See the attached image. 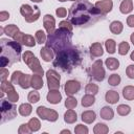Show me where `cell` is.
Returning <instances> with one entry per match:
<instances>
[{
	"label": "cell",
	"mask_w": 134,
	"mask_h": 134,
	"mask_svg": "<svg viewBox=\"0 0 134 134\" xmlns=\"http://www.w3.org/2000/svg\"><path fill=\"white\" fill-rule=\"evenodd\" d=\"M104 14H102L95 5L88 0H76L68 12L69 21L75 26H88L97 22Z\"/></svg>",
	"instance_id": "1"
},
{
	"label": "cell",
	"mask_w": 134,
	"mask_h": 134,
	"mask_svg": "<svg viewBox=\"0 0 134 134\" xmlns=\"http://www.w3.org/2000/svg\"><path fill=\"white\" fill-rule=\"evenodd\" d=\"M21 45L17 41H10L8 39L0 40V63L1 67L10 66L12 64L20 61Z\"/></svg>",
	"instance_id": "2"
},
{
	"label": "cell",
	"mask_w": 134,
	"mask_h": 134,
	"mask_svg": "<svg viewBox=\"0 0 134 134\" xmlns=\"http://www.w3.org/2000/svg\"><path fill=\"white\" fill-rule=\"evenodd\" d=\"M81 62L82 58L80 52L72 47H68L57 52V57L53 61V66L59 67L63 71L70 72L74 67L79 66Z\"/></svg>",
	"instance_id": "3"
},
{
	"label": "cell",
	"mask_w": 134,
	"mask_h": 134,
	"mask_svg": "<svg viewBox=\"0 0 134 134\" xmlns=\"http://www.w3.org/2000/svg\"><path fill=\"white\" fill-rule=\"evenodd\" d=\"M71 34L65 28L59 27V29L54 30L52 34L48 35V39L46 41V46L50 47L52 50L59 52L63 49L71 47Z\"/></svg>",
	"instance_id": "4"
},
{
	"label": "cell",
	"mask_w": 134,
	"mask_h": 134,
	"mask_svg": "<svg viewBox=\"0 0 134 134\" xmlns=\"http://www.w3.org/2000/svg\"><path fill=\"white\" fill-rule=\"evenodd\" d=\"M22 59H23L24 63L30 68V70L34 71V73L40 74V75L44 74V70H43L39 60L34 55V53L31 51H25L22 55Z\"/></svg>",
	"instance_id": "5"
},
{
	"label": "cell",
	"mask_w": 134,
	"mask_h": 134,
	"mask_svg": "<svg viewBox=\"0 0 134 134\" xmlns=\"http://www.w3.org/2000/svg\"><path fill=\"white\" fill-rule=\"evenodd\" d=\"M20 13L24 17L25 21L28 23H32V22L37 21L40 18V14H41L40 9L37 6L32 7L28 4H22L20 7Z\"/></svg>",
	"instance_id": "6"
},
{
	"label": "cell",
	"mask_w": 134,
	"mask_h": 134,
	"mask_svg": "<svg viewBox=\"0 0 134 134\" xmlns=\"http://www.w3.org/2000/svg\"><path fill=\"white\" fill-rule=\"evenodd\" d=\"M0 111H1V124L5 122L6 120H10L14 117H16L17 115V110L16 107L9 103V100H4L2 99L1 102V107H0Z\"/></svg>",
	"instance_id": "7"
},
{
	"label": "cell",
	"mask_w": 134,
	"mask_h": 134,
	"mask_svg": "<svg viewBox=\"0 0 134 134\" xmlns=\"http://www.w3.org/2000/svg\"><path fill=\"white\" fill-rule=\"evenodd\" d=\"M37 114L40 118L48 120V121H55L59 117V114L53 109H48L44 106H40L37 108Z\"/></svg>",
	"instance_id": "8"
},
{
	"label": "cell",
	"mask_w": 134,
	"mask_h": 134,
	"mask_svg": "<svg viewBox=\"0 0 134 134\" xmlns=\"http://www.w3.org/2000/svg\"><path fill=\"white\" fill-rule=\"evenodd\" d=\"M46 77H47V85H48L49 90H59L60 89L61 76L59 75V73L55 70L49 69L46 72Z\"/></svg>",
	"instance_id": "9"
},
{
	"label": "cell",
	"mask_w": 134,
	"mask_h": 134,
	"mask_svg": "<svg viewBox=\"0 0 134 134\" xmlns=\"http://www.w3.org/2000/svg\"><path fill=\"white\" fill-rule=\"evenodd\" d=\"M91 76L96 81H103L105 79V69L103 67L102 60H96L91 66Z\"/></svg>",
	"instance_id": "10"
},
{
	"label": "cell",
	"mask_w": 134,
	"mask_h": 134,
	"mask_svg": "<svg viewBox=\"0 0 134 134\" xmlns=\"http://www.w3.org/2000/svg\"><path fill=\"white\" fill-rule=\"evenodd\" d=\"M14 40L25 45V46H28V47H34L36 45V38H34L32 36L30 35H26V34H23L21 31H19L15 37H14Z\"/></svg>",
	"instance_id": "11"
},
{
	"label": "cell",
	"mask_w": 134,
	"mask_h": 134,
	"mask_svg": "<svg viewBox=\"0 0 134 134\" xmlns=\"http://www.w3.org/2000/svg\"><path fill=\"white\" fill-rule=\"evenodd\" d=\"M81 89V84L75 80H69L65 83L64 90L67 95H73Z\"/></svg>",
	"instance_id": "12"
},
{
	"label": "cell",
	"mask_w": 134,
	"mask_h": 134,
	"mask_svg": "<svg viewBox=\"0 0 134 134\" xmlns=\"http://www.w3.org/2000/svg\"><path fill=\"white\" fill-rule=\"evenodd\" d=\"M94 5L104 15L110 13L112 10V8H113V2H112V0H100V1H97Z\"/></svg>",
	"instance_id": "13"
},
{
	"label": "cell",
	"mask_w": 134,
	"mask_h": 134,
	"mask_svg": "<svg viewBox=\"0 0 134 134\" xmlns=\"http://www.w3.org/2000/svg\"><path fill=\"white\" fill-rule=\"evenodd\" d=\"M43 24L48 35L52 34L55 30V20L51 15H45L43 17Z\"/></svg>",
	"instance_id": "14"
},
{
	"label": "cell",
	"mask_w": 134,
	"mask_h": 134,
	"mask_svg": "<svg viewBox=\"0 0 134 134\" xmlns=\"http://www.w3.org/2000/svg\"><path fill=\"white\" fill-rule=\"evenodd\" d=\"M47 100L50 103V104H59L62 99V94L60 93L59 90H49V92L47 93V96H46Z\"/></svg>",
	"instance_id": "15"
},
{
	"label": "cell",
	"mask_w": 134,
	"mask_h": 134,
	"mask_svg": "<svg viewBox=\"0 0 134 134\" xmlns=\"http://www.w3.org/2000/svg\"><path fill=\"white\" fill-rule=\"evenodd\" d=\"M40 54H41L42 59H43L45 62H50V61H52L53 58H54V52H53V50H52L50 47H48V46H44V47L41 49Z\"/></svg>",
	"instance_id": "16"
},
{
	"label": "cell",
	"mask_w": 134,
	"mask_h": 134,
	"mask_svg": "<svg viewBox=\"0 0 134 134\" xmlns=\"http://www.w3.org/2000/svg\"><path fill=\"white\" fill-rule=\"evenodd\" d=\"M103 53H104V50H103V46L100 43L95 42L90 46V54L92 57L98 58V57H102Z\"/></svg>",
	"instance_id": "17"
},
{
	"label": "cell",
	"mask_w": 134,
	"mask_h": 134,
	"mask_svg": "<svg viewBox=\"0 0 134 134\" xmlns=\"http://www.w3.org/2000/svg\"><path fill=\"white\" fill-rule=\"evenodd\" d=\"M99 115H100V117H102L103 119L110 120V119H112L113 116H114V111H113V109H112L111 107L105 106V107H103V108L100 109Z\"/></svg>",
	"instance_id": "18"
},
{
	"label": "cell",
	"mask_w": 134,
	"mask_h": 134,
	"mask_svg": "<svg viewBox=\"0 0 134 134\" xmlns=\"http://www.w3.org/2000/svg\"><path fill=\"white\" fill-rule=\"evenodd\" d=\"M105 99L109 104H116L119 99V94H118V92H116L114 90H109L106 92Z\"/></svg>",
	"instance_id": "19"
},
{
	"label": "cell",
	"mask_w": 134,
	"mask_h": 134,
	"mask_svg": "<svg viewBox=\"0 0 134 134\" xmlns=\"http://www.w3.org/2000/svg\"><path fill=\"white\" fill-rule=\"evenodd\" d=\"M119 10L121 14H129L133 10V1L132 0H124L119 5Z\"/></svg>",
	"instance_id": "20"
},
{
	"label": "cell",
	"mask_w": 134,
	"mask_h": 134,
	"mask_svg": "<svg viewBox=\"0 0 134 134\" xmlns=\"http://www.w3.org/2000/svg\"><path fill=\"white\" fill-rule=\"evenodd\" d=\"M31 87L36 90H39L43 87V79L40 74H34L31 75Z\"/></svg>",
	"instance_id": "21"
},
{
	"label": "cell",
	"mask_w": 134,
	"mask_h": 134,
	"mask_svg": "<svg viewBox=\"0 0 134 134\" xmlns=\"http://www.w3.org/2000/svg\"><path fill=\"white\" fill-rule=\"evenodd\" d=\"M96 118V115H95V112L94 111H91V110H88V111H85L82 113V120L86 124H91L95 120Z\"/></svg>",
	"instance_id": "22"
},
{
	"label": "cell",
	"mask_w": 134,
	"mask_h": 134,
	"mask_svg": "<svg viewBox=\"0 0 134 134\" xmlns=\"http://www.w3.org/2000/svg\"><path fill=\"white\" fill-rule=\"evenodd\" d=\"M3 32H4L6 36H8V37L14 38V37L19 32V28H18V26L15 25V24H9V25H6V26L3 28Z\"/></svg>",
	"instance_id": "23"
},
{
	"label": "cell",
	"mask_w": 134,
	"mask_h": 134,
	"mask_svg": "<svg viewBox=\"0 0 134 134\" xmlns=\"http://www.w3.org/2000/svg\"><path fill=\"white\" fill-rule=\"evenodd\" d=\"M77 119V115H76V112H74L72 109H69L65 112L64 114V120L67 122V124H73L75 122Z\"/></svg>",
	"instance_id": "24"
},
{
	"label": "cell",
	"mask_w": 134,
	"mask_h": 134,
	"mask_svg": "<svg viewBox=\"0 0 134 134\" xmlns=\"http://www.w3.org/2000/svg\"><path fill=\"white\" fill-rule=\"evenodd\" d=\"M19 85L21 88L23 89H27L31 86V75L29 74H22L21 79H20V82H19Z\"/></svg>",
	"instance_id": "25"
},
{
	"label": "cell",
	"mask_w": 134,
	"mask_h": 134,
	"mask_svg": "<svg viewBox=\"0 0 134 134\" xmlns=\"http://www.w3.org/2000/svg\"><path fill=\"white\" fill-rule=\"evenodd\" d=\"M124 29V25L120 21H113L110 24V30L114 35H119Z\"/></svg>",
	"instance_id": "26"
},
{
	"label": "cell",
	"mask_w": 134,
	"mask_h": 134,
	"mask_svg": "<svg viewBox=\"0 0 134 134\" xmlns=\"http://www.w3.org/2000/svg\"><path fill=\"white\" fill-rule=\"evenodd\" d=\"M122 96L128 100L134 99V86H126L122 89Z\"/></svg>",
	"instance_id": "27"
},
{
	"label": "cell",
	"mask_w": 134,
	"mask_h": 134,
	"mask_svg": "<svg viewBox=\"0 0 134 134\" xmlns=\"http://www.w3.org/2000/svg\"><path fill=\"white\" fill-rule=\"evenodd\" d=\"M105 64L109 70H116L119 67V61L115 58H108L106 60Z\"/></svg>",
	"instance_id": "28"
},
{
	"label": "cell",
	"mask_w": 134,
	"mask_h": 134,
	"mask_svg": "<svg viewBox=\"0 0 134 134\" xmlns=\"http://www.w3.org/2000/svg\"><path fill=\"white\" fill-rule=\"evenodd\" d=\"M32 111V107L30 104H27V103H24V104H21L19 106V113L22 115V116H28Z\"/></svg>",
	"instance_id": "29"
},
{
	"label": "cell",
	"mask_w": 134,
	"mask_h": 134,
	"mask_svg": "<svg viewBox=\"0 0 134 134\" xmlns=\"http://www.w3.org/2000/svg\"><path fill=\"white\" fill-rule=\"evenodd\" d=\"M94 102H95V97H94L93 94H88V93H86V94L82 97V105H83L84 107H90V106H92V105L94 104Z\"/></svg>",
	"instance_id": "30"
},
{
	"label": "cell",
	"mask_w": 134,
	"mask_h": 134,
	"mask_svg": "<svg viewBox=\"0 0 134 134\" xmlns=\"http://www.w3.org/2000/svg\"><path fill=\"white\" fill-rule=\"evenodd\" d=\"M93 132L95 134H107L109 132V128L105 125V124H102V122H98L94 126L93 128Z\"/></svg>",
	"instance_id": "31"
},
{
	"label": "cell",
	"mask_w": 134,
	"mask_h": 134,
	"mask_svg": "<svg viewBox=\"0 0 134 134\" xmlns=\"http://www.w3.org/2000/svg\"><path fill=\"white\" fill-rule=\"evenodd\" d=\"M105 47L107 52L109 53H114L115 52V47H116V42L113 39H108L105 42Z\"/></svg>",
	"instance_id": "32"
},
{
	"label": "cell",
	"mask_w": 134,
	"mask_h": 134,
	"mask_svg": "<svg viewBox=\"0 0 134 134\" xmlns=\"http://www.w3.org/2000/svg\"><path fill=\"white\" fill-rule=\"evenodd\" d=\"M14 89H15V88H14V84H13L12 82H8L7 80L1 82V91H2V92H4V93L7 94L9 91H12V90H14Z\"/></svg>",
	"instance_id": "33"
},
{
	"label": "cell",
	"mask_w": 134,
	"mask_h": 134,
	"mask_svg": "<svg viewBox=\"0 0 134 134\" xmlns=\"http://www.w3.org/2000/svg\"><path fill=\"white\" fill-rule=\"evenodd\" d=\"M28 126H29V128L31 129L32 132H37V131H39L40 128H41V124H40L39 119H38V118H35V117L29 119Z\"/></svg>",
	"instance_id": "34"
},
{
	"label": "cell",
	"mask_w": 134,
	"mask_h": 134,
	"mask_svg": "<svg viewBox=\"0 0 134 134\" xmlns=\"http://www.w3.org/2000/svg\"><path fill=\"white\" fill-rule=\"evenodd\" d=\"M76 105H77L76 98H74L72 95H68V97L65 100V107L67 109H73L76 107Z\"/></svg>",
	"instance_id": "35"
},
{
	"label": "cell",
	"mask_w": 134,
	"mask_h": 134,
	"mask_svg": "<svg viewBox=\"0 0 134 134\" xmlns=\"http://www.w3.org/2000/svg\"><path fill=\"white\" fill-rule=\"evenodd\" d=\"M85 91H86V93H88V94H93V95H95V94L98 92V86H97L96 84H94V83H89V84H87V86H86V88H85Z\"/></svg>",
	"instance_id": "36"
},
{
	"label": "cell",
	"mask_w": 134,
	"mask_h": 134,
	"mask_svg": "<svg viewBox=\"0 0 134 134\" xmlns=\"http://www.w3.org/2000/svg\"><path fill=\"white\" fill-rule=\"evenodd\" d=\"M27 99H28V100H29V103H31V104L38 103V102L40 100V94H39V92H38L36 89H35V90H32V91H30V92L28 93Z\"/></svg>",
	"instance_id": "37"
},
{
	"label": "cell",
	"mask_w": 134,
	"mask_h": 134,
	"mask_svg": "<svg viewBox=\"0 0 134 134\" xmlns=\"http://www.w3.org/2000/svg\"><path fill=\"white\" fill-rule=\"evenodd\" d=\"M35 38H36V41L39 43V44H44L46 43V35L43 30H37L36 31V35H35Z\"/></svg>",
	"instance_id": "38"
},
{
	"label": "cell",
	"mask_w": 134,
	"mask_h": 134,
	"mask_svg": "<svg viewBox=\"0 0 134 134\" xmlns=\"http://www.w3.org/2000/svg\"><path fill=\"white\" fill-rule=\"evenodd\" d=\"M129 50H130V45L127 42L124 41V42L119 43V45H118V53L120 55H126Z\"/></svg>",
	"instance_id": "39"
},
{
	"label": "cell",
	"mask_w": 134,
	"mask_h": 134,
	"mask_svg": "<svg viewBox=\"0 0 134 134\" xmlns=\"http://www.w3.org/2000/svg\"><path fill=\"white\" fill-rule=\"evenodd\" d=\"M120 81H121L120 76H119L118 74H116V73H113V74H111V75L109 76V79H108V84L111 85V86H117V85H119Z\"/></svg>",
	"instance_id": "40"
},
{
	"label": "cell",
	"mask_w": 134,
	"mask_h": 134,
	"mask_svg": "<svg viewBox=\"0 0 134 134\" xmlns=\"http://www.w3.org/2000/svg\"><path fill=\"white\" fill-rule=\"evenodd\" d=\"M131 112V108H130V106H128V105H119L118 107H117V113L119 114V115H121V116H126V115H128L129 113Z\"/></svg>",
	"instance_id": "41"
},
{
	"label": "cell",
	"mask_w": 134,
	"mask_h": 134,
	"mask_svg": "<svg viewBox=\"0 0 134 134\" xmlns=\"http://www.w3.org/2000/svg\"><path fill=\"white\" fill-rule=\"evenodd\" d=\"M22 74H23V72H21V71H19V70L14 71V72H13V74H12V77H10V82H12L14 85L19 84V82H20V79H21Z\"/></svg>",
	"instance_id": "42"
},
{
	"label": "cell",
	"mask_w": 134,
	"mask_h": 134,
	"mask_svg": "<svg viewBox=\"0 0 134 134\" xmlns=\"http://www.w3.org/2000/svg\"><path fill=\"white\" fill-rule=\"evenodd\" d=\"M7 99L9 100V102H12V103H16L18 99H19V94H18V92L14 89V90H12V91H9L8 93H7Z\"/></svg>",
	"instance_id": "43"
},
{
	"label": "cell",
	"mask_w": 134,
	"mask_h": 134,
	"mask_svg": "<svg viewBox=\"0 0 134 134\" xmlns=\"http://www.w3.org/2000/svg\"><path fill=\"white\" fill-rule=\"evenodd\" d=\"M88 132H89L88 128H87L86 126L82 125V124L77 125V126L75 127V129H74V133H75V134H88Z\"/></svg>",
	"instance_id": "44"
},
{
	"label": "cell",
	"mask_w": 134,
	"mask_h": 134,
	"mask_svg": "<svg viewBox=\"0 0 134 134\" xmlns=\"http://www.w3.org/2000/svg\"><path fill=\"white\" fill-rule=\"evenodd\" d=\"M30 132H32V131H31V129L29 128L28 124H22V125L19 127V129H18V133H19V134H29Z\"/></svg>",
	"instance_id": "45"
},
{
	"label": "cell",
	"mask_w": 134,
	"mask_h": 134,
	"mask_svg": "<svg viewBox=\"0 0 134 134\" xmlns=\"http://www.w3.org/2000/svg\"><path fill=\"white\" fill-rule=\"evenodd\" d=\"M59 27H62V28H65L69 31H72V23L69 21V20H66V21H62L59 23Z\"/></svg>",
	"instance_id": "46"
},
{
	"label": "cell",
	"mask_w": 134,
	"mask_h": 134,
	"mask_svg": "<svg viewBox=\"0 0 134 134\" xmlns=\"http://www.w3.org/2000/svg\"><path fill=\"white\" fill-rule=\"evenodd\" d=\"M55 14H57L58 17H60V18H64V17H66V15H67V10H66L65 7H59V8H57Z\"/></svg>",
	"instance_id": "47"
},
{
	"label": "cell",
	"mask_w": 134,
	"mask_h": 134,
	"mask_svg": "<svg viewBox=\"0 0 134 134\" xmlns=\"http://www.w3.org/2000/svg\"><path fill=\"white\" fill-rule=\"evenodd\" d=\"M126 73L129 79H134V65H129L126 69Z\"/></svg>",
	"instance_id": "48"
},
{
	"label": "cell",
	"mask_w": 134,
	"mask_h": 134,
	"mask_svg": "<svg viewBox=\"0 0 134 134\" xmlns=\"http://www.w3.org/2000/svg\"><path fill=\"white\" fill-rule=\"evenodd\" d=\"M7 77H8V70L5 69L4 67H1V70H0V79H1V82L2 81H6Z\"/></svg>",
	"instance_id": "49"
},
{
	"label": "cell",
	"mask_w": 134,
	"mask_h": 134,
	"mask_svg": "<svg viewBox=\"0 0 134 134\" xmlns=\"http://www.w3.org/2000/svg\"><path fill=\"white\" fill-rule=\"evenodd\" d=\"M8 18H9V13H8V12H4V10H2V12L0 13V21H1V22L7 20Z\"/></svg>",
	"instance_id": "50"
},
{
	"label": "cell",
	"mask_w": 134,
	"mask_h": 134,
	"mask_svg": "<svg viewBox=\"0 0 134 134\" xmlns=\"http://www.w3.org/2000/svg\"><path fill=\"white\" fill-rule=\"evenodd\" d=\"M127 24L129 27H134V15H130L127 18Z\"/></svg>",
	"instance_id": "51"
},
{
	"label": "cell",
	"mask_w": 134,
	"mask_h": 134,
	"mask_svg": "<svg viewBox=\"0 0 134 134\" xmlns=\"http://www.w3.org/2000/svg\"><path fill=\"white\" fill-rule=\"evenodd\" d=\"M130 40H131V42H132V44L134 45V32H133V34H132V35L130 36Z\"/></svg>",
	"instance_id": "52"
},
{
	"label": "cell",
	"mask_w": 134,
	"mask_h": 134,
	"mask_svg": "<svg viewBox=\"0 0 134 134\" xmlns=\"http://www.w3.org/2000/svg\"><path fill=\"white\" fill-rule=\"evenodd\" d=\"M130 59H131L132 61H134V50L131 52V54H130Z\"/></svg>",
	"instance_id": "53"
},
{
	"label": "cell",
	"mask_w": 134,
	"mask_h": 134,
	"mask_svg": "<svg viewBox=\"0 0 134 134\" xmlns=\"http://www.w3.org/2000/svg\"><path fill=\"white\" fill-rule=\"evenodd\" d=\"M61 133L63 134V133H67V134H70V131L69 130H62L61 131Z\"/></svg>",
	"instance_id": "54"
},
{
	"label": "cell",
	"mask_w": 134,
	"mask_h": 134,
	"mask_svg": "<svg viewBox=\"0 0 134 134\" xmlns=\"http://www.w3.org/2000/svg\"><path fill=\"white\" fill-rule=\"evenodd\" d=\"M30 1H32V2H36V3H39V2H42L43 0H30Z\"/></svg>",
	"instance_id": "55"
},
{
	"label": "cell",
	"mask_w": 134,
	"mask_h": 134,
	"mask_svg": "<svg viewBox=\"0 0 134 134\" xmlns=\"http://www.w3.org/2000/svg\"><path fill=\"white\" fill-rule=\"evenodd\" d=\"M60 2H65V1H67V0H59Z\"/></svg>",
	"instance_id": "56"
},
{
	"label": "cell",
	"mask_w": 134,
	"mask_h": 134,
	"mask_svg": "<svg viewBox=\"0 0 134 134\" xmlns=\"http://www.w3.org/2000/svg\"><path fill=\"white\" fill-rule=\"evenodd\" d=\"M71 1H76V0H71Z\"/></svg>",
	"instance_id": "57"
}]
</instances>
